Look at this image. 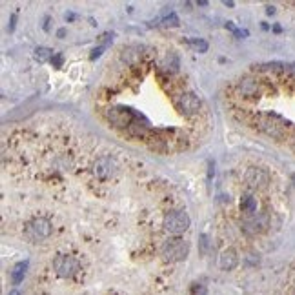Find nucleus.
I'll return each mask as SVG.
<instances>
[{"instance_id": "obj_7", "label": "nucleus", "mask_w": 295, "mask_h": 295, "mask_svg": "<svg viewBox=\"0 0 295 295\" xmlns=\"http://www.w3.org/2000/svg\"><path fill=\"white\" fill-rule=\"evenodd\" d=\"M244 179L251 188H266V186L270 184V175L262 168H250V170L246 171Z\"/></svg>"}, {"instance_id": "obj_14", "label": "nucleus", "mask_w": 295, "mask_h": 295, "mask_svg": "<svg viewBox=\"0 0 295 295\" xmlns=\"http://www.w3.org/2000/svg\"><path fill=\"white\" fill-rule=\"evenodd\" d=\"M51 53H53V51L48 50V48H37V50H35V57L39 60H46L48 57L51 55Z\"/></svg>"}, {"instance_id": "obj_19", "label": "nucleus", "mask_w": 295, "mask_h": 295, "mask_svg": "<svg viewBox=\"0 0 295 295\" xmlns=\"http://www.w3.org/2000/svg\"><path fill=\"white\" fill-rule=\"evenodd\" d=\"M291 180H293V184H295V173H293V175H291Z\"/></svg>"}, {"instance_id": "obj_15", "label": "nucleus", "mask_w": 295, "mask_h": 295, "mask_svg": "<svg viewBox=\"0 0 295 295\" xmlns=\"http://www.w3.org/2000/svg\"><path fill=\"white\" fill-rule=\"evenodd\" d=\"M206 293H208V290H206V286L195 284L193 288H191V293H190V295H206Z\"/></svg>"}, {"instance_id": "obj_4", "label": "nucleus", "mask_w": 295, "mask_h": 295, "mask_svg": "<svg viewBox=\"0 0 295 295\" xmlns=\"http://www.w3.org/2000/svg\"><path fill=\"white\" fill-rule=\"evenodd\" d=\"M177 108L182 113H186V115H195V113L200 111V108H202V100L197 95H193V93H182L177 99Z\"/></svg>"}, {"instance_id": "obj_13", "label": "nucleus", "mask_w": 295, "mask_h": 295, "mask_svg": "<svg viewBox=\"0 0 295 295\" xmlns=\"http://www.w3.org/2000/svg\"><path fill=\"white\" fill-rule=\"evenodd\" d=\"M164 70L170 71V73H175V71L179 70V59H177V55L170 53V55L166 57V60H164Z\"/></svg>"}, {"instance_id": "obj_3", "label": "nucleus", "mask_w": 295, "mask_h": 295, "mask_svg": "<svg viewBox=\"0 0 295 295\" xmlns=\"http://www.w3.org/2000/svg\"><path fill=\"white\" fill-rule=\"evenodd\" d=\"M53 270L62 279H70L79 271V262L70 255H59L53 259Z\"/></svg>"}, {"instance_id": "obj_2", "label": "nucleus", "mask_w": 295, "mask_h": 295, "mask_svg": "<svg viewBox=\"0 0 295 295\" xmlns=\"http://www.w3.org/2000/svg\"><path fill=\"white\" fill-rule=\"evenodd\" d=\"M191 220L186 211H170L164 217V230L170 235H180L190 228Z\"/></svg>"}, {"instance_id": "obj_17", "label": "nucleus", "mask_w": 295, "mask_h": 295, "mask_svg": "<svg viewBox=\"0 0 295 295\" xmlns=\"http://www.w3.org/2000/svg\"><path fill=\"white\" fill-rule=\"evenodd\" d=\"M102 50H104V46H100V48H97V50H93V53H91V59H97V57L102 53Z\"/></svg>"}, {"instance_id": "obj_1", "label": "nucleus", "mask_w": 295, "mask_h": 295, "mask_svg": "<svg viewBox=\"0 0 295 295\" xmlns=\"http://www.w3.org/2000/svg\"><path fill=\"white\" fill-rule=\"evenodd\" d=\"M190 253V242L184 239H168L162 246V257L170 262H180Z\"/></svg>"}, {"instance_id": "obj_6", "label": "nucleus", "mask_w": 295, "mask_h": 295, "mask_svg": "<svg viewBox=\"0 0 295 295\" xmlns=\"http://www.w3.org/2000/svg\"><path fill=\"white\" fill-rule=\"evenodd\" d=\"M266 228H268V215H264V213H253L244 220V231L250 235L262 233V231H266Z\"/></svg>"}, {"instance_id": "obj_9", "label": "nucleus", "mask_w": 295, "mask_h": 295, "mask_svg": "<svg viewBox=\"0 0 295 295\" xmlns=\"http://www.w3.org/2000/svg\"><path fill=\"white\" fill-rule=\"evenodd\" d=\"M237 264H239V255H237V251L233 248H228L220 253L219 257V266L222 268L224 271H231L235 270Z\"/></svg>"}, {"instance_id": "obj_18", "label": "nucleus", "mask_w": 295, "mask_h": 295, "mask_svg": "<svg viewBox=\"0 0 295 295\" xmlns=\"http://www.w3.org/2000/svg\"><path fill=\"white\" fill-rule=\"evenodd\" d=\"M268 13H270V15L271 13H275V8H273V6H268Z\"/></svg>"}, {"instance_id": "obj_10", "label": "nucleus", "mask_w": 295, "mask_h": 295, "mask_svg": "<svg viewBox=\"0 0 295 295\" xmlns=\"http://www.w3.org/2000/svg\"><path fill=\"white\" fill-rule=\"evenodd\" d=\"M237 91H239L242 97H257L259 95V84H257L255 80L244 79V80H240L239 82Z\"/></svg>"}, {"instance_id": "obj_11", "label": "nucleus", "mask_w": 295, "mask_h": 295, "mask_svg": "<svg viewBox=\"0 0 295 295\" xmlns=\"http://www.w3.org/2000/svg\"><path fill=\"white\" fill-rule=\"evenodd\" d=\"M240 210L244 211V213H248V215H253L257 211V200L250 195L244 197V199L240 200Z\"/></svg>"}, {"instance_id": "obj_16", "label": "nucleus", "mask_w": 295, "mask_h": 295, "mask_svg": "<svg viewBox=\"0 0 295 295\" xmlns=\"http://www.w3.org/2000/svg\"><path fill=\"white\" fill-rule=\"evenodd\" d=\"M191 44L195 46L199 51H202V53L208 50V42H204V40H191Z\"/></svg>"}, {"instance_id": "obj_8", "label": "nucleus", "mask_w": 295, "mask_h": 295, "mask_svg": "<svg viewBox=\"0 0 295 295\" xmlns=\"http://www.w3.org/2000/svg\"><path fill=\"white\" fill-rule=\"evenodd\" d=\"M115 160L111 159V157H102V159H99L95 162V166H93V171H95V175L99 177V179H110L111 173L115 171Z\"/></svg>"}, {"instance_id": "obj_5", "label": "nucleus", "mask_w": 295, "mask_h": 295, "mask_svg": "<svg viewBox=\"0 0 295 295\" xmlns=\"http://www.w3.org/2000/svg\"><path fill=\"white\" fill-rule=\"evenodd\" d=\"M51 235V224L46 219H35L28 226V237L31 240H44Z\"/></svg>"}, {"instance_id": "obj_12", "label": "nucleus", "mask_w": 295, "mask_h": 295, "mask_svg": "<svg viewBox=\"0 0 295 295\" xmlns=\"http://www.w3.org/2000/svg\"><path fill=\"white\" fill-rule=\"evenodd\" d=\"M26 268H28V264H26V262H19V264L13 268V271H11V279H13V282H15V284H19L20 280L24 279Z\"/></svg>"}]
</instances>
